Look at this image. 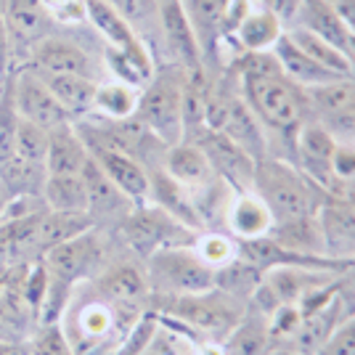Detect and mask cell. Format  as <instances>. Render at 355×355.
<instances>
[{"label": "cell", "instance_id": "1", "mask_svg": "<svg viewBox=\"0 0 355 355\" xmlns=\"http://www.w3.org/2000/svg\"><path fill=\"white\" fill-rule=\"evenodd\" d=\"M241 69V98L252 114L276 133H292L302 128L305 119V93L289 83L279 69L276 56L266 53H244L239 61Z\"/></svg>", "mask_w": 355, "mask_h": 355}, {"label": "cell", "instance_id": "2", "mask_svg": "<svg viewBox=\"0 0 355 355\" xmlns=\"http://www.w3.org/2000/svg\"><path fill=\"white\" fill-rule=\"evenodd\" d=\"M315 183L302 170L289 167L279 159H260L254 170V193L266 202L276 225L315 218L318 199Z\"/></svg>", "mask_w": 355, "mask_h": 355}, {"label": "cell", "instance_id": "3", "mask_svg": "<svg viewBox=\"0 0 355 355\" xmlns=\"http://www.w3.org/2000/svg\"><path fill=\"white\" fill-rule=\"evenodd\" d=\"M157 300L159 315L178 318L180 324L212 340H225L247 313L244 300L228 295L218 286L196 295H157Z\"/></svg>", "mask_w": 355, "mask_h": 355}, {"label": "cell", "instance_id": "4", "mask_svg": "<svg viewBox=\"0 0 355 355\" xmlns=\"http://www.w3.org/2000/svg\"><path fill=\"white\" fill-rule=\"evenodd\" d=\"M135 117L167 146L183 141V69L151 74L146 88L138 96Z\"/></svg>", "mask_w": 355, "mask_h": 355}, {"label": "cell", "instance_id": "5", "mask_svg": "<svg viewBox=\"0 0 355 355\" xmlns=\"http://www.w3.org/2000/svg\"><path fill=\"white\" fill-rule=\"evenodd\" d=\"M146 263L148 289L157 295H196L215 286V270L186 244L162 247Z\"/></svg>", "mask_w": 355, "mask_h": 355}, {"label": "cell", "instance_id": "6", "mask_svg": "<svg viewBox=\"0 0 355 355\" xmlns=\"http://www.w3.org/2000/svg\"><path fill=\"white\" fill-rule=\"evenodd\" d=\"M122 234H125V241L130 244V250L146 260V257H151L154 252L162 250V247L186 244L183 236L193 234V231L186 228L183 223H178L173 215H167L162 207L141 205V207H133L125 215Z\"/></svg>", "mask_w": 355, "mask_h": 355}, {"label": "cell", "instance_id": "7", "mask_svg": "<svg viewBox=\"0 0 355 355\" xmlns=\"http://www.w3.org/2000/svg\"><path fill=\"white\" fill-rule=\"evenodd\" d=\"M193 144H199L202 151L207 154L209 164H212V173L218 175L220 183L231 186L236 193L254 191L257 159L252 157L250 151H244V148L239 146L236 141H231L220 130L205 128V130H199V138Z\"/></svg>", "mask_w": 355, "mask_h": 355}, {"label": "cell", "instance_id": "8", "mask_svg": "<svg viewBox=\"0 0 355 355\" xmlns=\"http://www.w3.org/2000/svg\"><path fill=\"white\" fill-rule=\"evenodd\" d=\"M83 6H85V16L90 19V24L109 43V48L125 53L128 59L138 64L141 72L151 77L154 74V64H151L146 45L141 43V37L135 35L133 24L112 6V0H83Z\"/></svg>", "mask_w": 355, "mask_h": 355}, {"label": "cell", "instance_id": "9", "mask_svg": "<svg viewBox=\"0 0 355 355\" xmlns=\"http://www.w3.org/2000/svg\"><path fill=\"white\" fill-rule=\"evenodd\" d=\"M90 151V157L98 162V167L104 170V175L119 189V193L133 205V207H141V205H148L151 199V178H148V170L138 162L130 154H122V151H114V148L106 146H96V144H85Z\"/></svg>", "mask_w": 355, "mask_h": 355}, {"label": "cell", "instance_id": "10", "mask_svg": "<svg viewBox=\"0 0 355 355\" xmlns=\"http://www.w3.org/2000/svg\"><path fill=\"white\" fill-rule=\"evenodd\" d=\"M14 104L19 117L43 128V130H53L72 119L64 112V106L53 98V93L48 90L43 80H37L32 74H21L14 80Z\"/></svg>", "mask_w": 355, "mask_h": 355}, {"label": "cell", "instance_id": "11", "mask_svg": "<svg viewBox=\"0 0 355 355\" xmlns=\"http://www.w3.org/2000/svg\"><path fill=\"white\" fill-rule=\"evenodd\" d=\"M101 257V250H98V241H96V234L93 228L80 234V236L64 241L59 247L48 250L43 254V266L48 268V273L53 279H61L67 284H77L80 279L90 276L93 266L98 263Z\"/></svg>", "mask_w": 355, "mask_h": 355}, {"label": "cell", "instance_id": "12", "mask_svg": "<svg viewBox=\"0 0 355 355\" xmlns=\"http://www.w3.org/2000/svg\"><path fill=\"white\" fill-rule=\"evenodd\" d=\"M337 146V138L326 130L321 122H302L295 135V148L300 157V170L311 178L315 186H331V154Z\"/></svg>", "mask_w": 355, "mask_h": 355}, {"label": "cell", "instance_id": "13", "mask_svg": "<svg viewBox=\"0 0 355 355\" xmlns=\"http://www.w3.org/2000/svg\"><path fill=\"white\" fill-rule=\"evenodd\" d=\"M159 24H162L164 40L170 45L178 67L183 72H205V59H202V48L193 35L191 24L186 19V11L180 6V0H164L159 3Z\"/></svg>", "mask_w": 355, "mask_h": 355}, {"label": "cell", "instance_id": "14", "mask_svg": "<svg viewBox=\"0 0 355 355\" xmlns=\"http://www.w3.org/2000/svg\"><path fill=\"white\" fill-rule=\"evenodd\" d=\"M164 173L173 178L175 183H180L183 189H189L191 193H196L199 189H205V186L218 180L202 146L193 144V141H186V138L167 148Z\"/></svg>", "mask_w": 355, "mask_h": 355}, {"label": "cell", "instance_id": "15", "mask_svg": "<svg viewBox=\"0 0 355 355\" xmlns=\"http://www.w3.org/2000/svg\"><path fill=\"white\" fill-rule=\"evenodd\" d=\"M225 223H228V234L236 241L268 236L276 225L270 209L254 191L234 193V199L225 207Z\"/></svg>", "mask_w": 355, "mask_h": 355}, {"label": "cell", "instance_id": "16", "mask_svg": "<svg viewBox=\"0 0 355 355\" xmlns=\"http://www.w3.org/2000/svg\"><path fill=\"white\" fill-rule=\"evenodd\" d=\"M88 157V146L72 128V122L48 130V154H45L48 175H80Z\"/></svg>", "mask_w": 355, "mask_h": 355}, {"label": "cell", "instance_id": "17", "mask_svg": "<svg viewBox=\"0 0 355 355\" xmlns=\"http://www.w3.org/2000/svg\"><path fill=\"white\" fill-rule=\"evenodd\" d=\"M186 19L191 24L193 35L202 48V59L215 53V45L220 43L228 24V0H180Z\"/></svg>", "mask_w": 355, "mask_h": 355}, {"label": "cell", "instance_id": "18", "mask_svg": "<svg viewBox=\"0 0 355 355\" xmlns=\"http://www.w3.org/2000/svg\"><path fill=\"white\" fill-rule=\"evenodd\" d=\"M270 53L279 61V69H282L284 77H286L289 83H295L297 88H313V85H324L329 80H337V74H331L329 69H324L321 64H315L308 53H302V51L289 40L286 32L279 37V43L270 48Z\"/></svg>", "mask_w": 355, "mask_h": 355}, {"label": "cell", "instance_id": "19", "mask_svg": "<svg viewBox=\"0 0 355 355\" xmlns=\"http://www.w3.org/2000/svg\"><path fill=\"white\" fill-rule=\"evenodd\" d=\"M340 321H342V300L337 295L329 305L308 313V315H302V324L297 326V331L286 342H289V347H295L300 353L318 355Z\"/></svg>", "mask_w": 355, "mask_h": 355}, {"label": "cell", "instance_id": "20", "mask_svg": "<svg viewBox=\"0 0 355 355\" xmlns=\"http://www.w3.org/2000/svg\"><path fill=\"white\" fill-rule=\"evenodd\" d=\"M101 300H106L109 305H135L141 300H146L148 289V276L146 270L122 263V266L109 268L104 276L96 284Z\"/></svg>", "mask_w": 355, "mask_h": 355}, {"label": "cell", "instance_id": "21", "mask_svg": "<svg viewBox=\"0 0 355 355\" xmlns=\"http://www.w3.org/2000/svg\"><path fill=\"white\" fill-rule=\"evenodd\" d=\"M96 225V218H90L88 212H56V209H45L37 223V239H35V257L45 254L48 250L59 247L69 239L85 234Z\"/></svg>", "mask_w": 355, "mask_h": 355}, {"label": "cell", "instance_id": "22", "mask_svg": "<svg viewBox=\"0 0 355 355\" xmlns=\"http://www.w3.org/2000/svg\"><path fill=\"white\" fill-rule=\"evenodd\" d=\"M284 24L266 8H250L234 24V37L244 53H266L279 43L284 35Z\"/></svg>", "mask_w": 355, "mask_h": 355}, {"label": "cell", "instance_id": "23", "mask_svg": "<svg viewBox=\"0 0 355 355\" xmlns=\"http://www.w3.org/2000/svg\"><path fill=\"white\" fill-rule=\"evenodd\" d=\"M32 59H35V67H40L45 74H88L90 77L88 53L69 40L45 37L35 45Z\"/></svg>", "mask_w": 355, "mask_h": 355}, {"label": "cell", "instance_id": "24", "mask_svg": "<svg viewBox=\"0 0 355 355\" xmlns=\"http://www.w3.org/2000/svg\"><path fill=\"white\" fill-rule=\"evenodd\" d=\"M286 35H289V40H292L302 53H308L315 64H321V67L329 69L331 74H337V77H353L355 74L353 56H350L347 51H342L340 45L329 43L321 35L305 30V27H289Z\"/></svg>", "mask_w": 355, "mask_h": 355}, {"label": "cell", "instance_id": "25", "mask_svg": "<svg viewBox=\"0 0 355 355\" xmlns=\"http://www.w3.org/2000/svg\"><path fill=\"white\" fill-rule=\"evenodd\" d=\"M45 85L69 117H85L93 112L98 83L88 74H48Z\"/></svg>", "mask_w": 355, "mask_h": 355}, {"label": "cell", "instance_id": "26", "mask_svg": "<svg viewBox=\"0 0 355 355\" xmlns=\"http://www.w3.org/2000/svg\"><path fill=\"white\" fill-rule=\"evenodd\" d=\"M83 183H85V191H88V215L90 218H96V215H104V212H117L122 207H133L122 193L119 189L104 175V170L98 167V162L88 157V162L83 167Z\"/></svg>", "mask_w": 355, "mask_h": 355}, {"label": "cell", "instance_id": "27", "mask_svg": "<svg viewBox=\"0 0 355 355\" xmlns=\"http://www.w3.org/2000/svg\"><path fill=\"white\" fill-rule=\"evenodd\" d=\"M295 27H305V30L315 32V35H321L329 43L340 45L342 51L350 48V35L345 30L342 19L337 16V11L331 6H326L321 0H305L302 3V11H300V19H297Z\"/></svg>", "mask_w": 355, "mask_h": 355}, {"label": "cell", "instance_id": "28", "mask_svg": "<svg viewBox=\"0 0 355 355\" xmlns=\"http://www.w3.org/2000/svg\"><path fill=\"white\" fill-rule=\"evenodd\" d=\"M223 342H225V355H266V350H270L268 318L263 313H244L236 329Z\"/></svg>", "mask_w": 355, "mask_h": 355}, {"label": "cell", "instance_id": "29", "mask_svg": "<svg viewBox=\"0 0 355 355\" xmlns=\"http://www.w3.org/2000/svg\"><path fill=\"white\" fill-rule=\"evenodd\" d=\"M43 202L56 212H88V191L80 175H48L43 183Z\"/></svg>", "mask_w": 355, "mask_h": 355}, {"label": "cell", "instance_id": "30", "mask_svg": "<svg viewBox=\"0 0 355 355\" xmlns=\"http://www.w3.org/2000/svg\"><path fill=\"white\" fill-rule=\"evenodd\" d=\"M138 96H141V88L128 85V83H122V80H114V83H98L93 112L104 114L106 119L135 117Z\"/></svg>", "mask_w": 355, "mask_h": 355}, {"label": "cell", "instance_id": "31", "mask_svg": "<svg viewBox=\"0 0 355 355\" xmlns=\"http://www.w3.org/2000/svg\"><path fill=\"white\" fill-rule=\"evenodd\" d=\"M48 21L43 0H3V24L21 37L40 35Z\"/></svg>", "mask_w": 355, "mask_h": 355}, {"label": "cell", "instance_id": "32", "mask_svg": "<svg viewBox=\"0 0 355 355\" xmlns=\"http://www.w3.org/2000/svg\"><path fill=\"white\" fill-rule=\"evenodd\" d=\"M263 282V270L247 263L244 257H234L228 266H223L215 270V286L228 292V295L239 297V300H250L254 295V289Z\"/></svg>", "mask_w": 355, "mask_h": 355}, {"label": "cell", "instance_id": "33", "mask_svg": "<svg viewBox=\"0 0 355 355\" xmlns=\"http://www.w3.org/2000/svg\"><path fill=\"white\" fill-rule=\"evenodd\" d=\"M48 173L43 164H32L27 159L11 157L8 162L0 164V183L8 189V193H40Z\"/></svg>", "mask_w": 355, "mask_h": 355}, {"label": "cell", "instance_id": "34", "mask_svg": "<svg viewBox=\"0 0 355 355\" xmlns=\"http://www.w3.org/2000/svg\"><path fill=\"white\" fill-rule=\"evenodd\" d=\"M117 315L106 300H93L83 311L77 313V329L85 340H104L112 334Z\"/></svg>", "mask_w": 355, "mask_h": 355}, {"label": "cell", "instance_id": "35", "mask_svg": "<svg viewBox=\"0 0 355 355\" xmlns=\"http://www.w3.org/2000/svg\"><path fill=\"white\" fill-rule=\"evenodd\" d=\"M191 247L212 270L228 266L236 257V239L225 234H202L193 239Z\"/></svg>", "mask_w": 355, "mask_h": 355}, {"label": "cell", "instance_id": "36", "mask_svg": "<svg viewBox=\"0 0 355 355\" xmlns=\"http://www.w3.org/2000/svg\"><path fill=\"white\" fill-rule=\"evenodd\" d=\"M19 112L14 104V83L6 85L0 93V164L16 157V128H19Z\"/></svg>", "mask_w": 355, "mask_h": 355}, {"label": "cell", "instance_id": "37", "mask_svg": "<svg viewBox=\"0 0 355 355\" xmlns=\"http://www.w3.org/2000/svg\"><path fill=\"white\" fill-rule=\"evenodd\" d=\"M45 154H48V130L32 125L27 119H19V128H16V157L45 167Z\"/></svg>", "mask_w": 355, "mask_h": 355}, {"label": "cell", "instance_id": "38", "mask_svg": "<svg viewBox=\"0 0 355 355\" xmlns=\"http://www.w3.org/2000/svg\"><path fill=\"white\" fill-rule=\"evenodd\" d=\"M32 355H77L69 337L59 324L43 326L40 334L32 342Z\"/></svg>", "mask_w": 355, "mask_h": 355}, {"label": "cell", "instance_id": "39", "mask_svg": "<svg viewBox=\"0 0 355 355\" xmlns=\"http://www.w3.org/2000/svg\"><path fill=\"white\" fill-rule=\"evenodd\" d=\"M302 324V313H300V305H279L276 311L268 315V334H270V342L276 340H289L297 331V326Z\"/></svg>", "mask_w": 355, "mask_h": 355}, {"label": "cell", "instance_id": "40", "mask_svg": "<svg viewBox=\"0 0 355 355\" xmlns=\"http://www.w3.org/2000/svg\"><path fill=\"white\" fill-rule=\"evenodd\" d=\"M318 355H355V315L342 318Z\"/></svg>", "mask_w": 355, "mask_h": 355}, {"label": "cell", "instance_id": "41", "mask_svg": "<svg viewBox=\"0 0 355 355\" xmlns=\"http://www.w3.org/2000/svg\"><path fill=\"white\" fill-rule=\"evenodd\" d=\"M334 180H355V141H337L331 154Z\"/></svg>", "mask_w": 355, "mask_h": 355}, {"label": "cell", "instance_id": "42", "mask_svg": "<svg viewBox=\"0 0 355 355\" xmlns=\"http://www.w3.org/2000/svg\"><path fill=\"white\" fill-rule=\"evenodd\" d=\"M318 122H321L337 141H355V104L345 106L337 114L318 119Z\"/></svg>", "mask_w": 355, "mask_h": 355}, {"label": "cell", "instance_id": "43", "mask_svg": "<svg viewBox=\"0 0 355 355\" xmlns=\"http://www.w3.org/2000/svg\"><path fill=\"white\" fill-rule=\"evenodd\" d=\"M302 3L305 0H260L254 8H266L268 14H273L284 24V30L295 27L300 11H302Z\"/></svg>", "mask_w": 355, "mask_h": 355}, {"label": "cell", "instance_id": "44", "mask_svg": "<svg viewBox=\"0 0 355 355\" xmlns=\"http://www.w3.org/2000/svg\"><path fill=\"white\" fill-rule=\"evenodd\" d=\"M112 6L133 24V21H141L151 8H159V0H112Z\"/></svg>", "mask_w": 355, "mask_h": 355}, {"label": "cell", "instance_id": "45", "mask_svg": "<svg viewBox=\"0 0 355 355\" xmlns=\"http://www.w3.org/2000/svg\"><path fill=\"white\" fill-rule=\"evenodd\" d=\"M141 355H180V347H178L175 337L162 331V315H159V329L154 331V337H151V342H148L146 350Z\"/></svg>", "mask_w": 355, "mask_h": 355}, {"label": "cell", "instance_id": "46", "mask_svg": "<svg viewBox=\"0 0 355 355\" xmlns=\"http://www.w3.org/2000/svg\"><path fill=\"white\" fill-rule=\"evenodd\" d=\"M334 11H337V16L342 19V24H345L347 35L355 37V0H337Z\"/></svg>", "mask_w": 355, "mask_h": 355}, {"label": "cell", "instance_id": "47", "mask_svg": "<svg viewBox=\"0 0 355 355\" xmlns=\"http://www.w3.org/2000/svg\"><path fill=\"white\" fill-rule=\"evenodd\" d=\"M0 355H32V350L21 345H11V342H0Z\"/></svg>", "mask_w": 355, "mask_h": 355}, {"label": "cell", "instance_id": "48", "mask_svg": "<svg viewBox=\"0 0 355 355\" xmlns=\"http://www.w3.org/2000/svg\"><path fill=\"white\" fill-rule=\"evenodd\" d=\"M266 355H305L295 350V347H276V350H266Z\"/></svg>", "mask_w": 355, "mask_h": 355}, {"label": "cell", "instance_id": "49", "mask_svg": "<svg viewBox=\"0 0 355 355\" xmlns=\"http://www.w3.org/2000/svg\"><path fill=\"white\" fill-rule=\"evenodd\" d=\"M8 196H11V193H8V189L0 183V223H3V209H6V202H8Z\"/></svg>", "mask_w": 355, "mask_h": 355}, {"label": "cell", "instance_id": "50", "mask_svg": "<svg viewBox=\"0 0 355 355\" xmlns=\"http://www.w3.org/2000/svg\"><path fill=\"white\" fill-rule=\"evenodd\" d=\"M347 51H350V56H353V61H355V37H350V48H347Z\"/></svg>", "mask_w": 355, "mask_h": 355}, {"label": "cell", "instance_id": "51", "mask_svg": "<svg viewBox=\"0 0 355 355\" xmlns=\"http://www.w3.org/2000/svg\"><path fill=\"white\" fill-rule=\"evenodd\" d=\"M353 212H355V205H353Z\"/></svg>", "mask_w": 355, "mask_h": 355}, {"label": "cell", "instance_id": "52", "mask_svg": "<svg viewBox=\"0 0 355 355\" xmlns=\"http://www.w3.org/2000/svg\"><path fill=\"white\" fill-rule=\"evenodd\" d=\"M159 3H164V0H159Z\"/></svg>", "mask_w": 355, "mask_h": 355}]
</instances>
